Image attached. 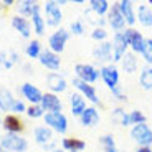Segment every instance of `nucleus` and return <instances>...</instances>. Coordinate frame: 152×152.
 Wrapping results in <instances>:
<instances>
[{
  "mask_svg": "<svg viewBox=\"0 0 152 152\" xmlns=\"http://www.w3.org/2000/svg\"><path fill=\"white\" fill-rule=\"evenodd\" d=\"M122 68H124L126 73H134L136 71V58H134V55L126 53L124 56H122Z\"/></svg>",
  "mask_w": 152,
  "mask_h": 152,
  "instance_id": "nucleus-28",
  "label": "nucleus"
},
{
  "mask_svg": "<svg viewBox=\"0 0 152 152\" xmlns=\"http://www.w3.org/2000/svg\"><path fill=\"white\" fill-rule=\"evenodd\" d=\"M69 38V33L65 28H60L58 31H55L51 37H50V48L53 53H61L65 50V45Z\"/></svg>",
  "mask_w": 152,
  "mask_h": 152,
  "instance_id": "nucleus-3",
  "label": "nucleus"
},
{
  "mask_svg": "<svg viewBox=\"0 0 152 152\" xmlns=\"http://www.w3.org/2000/svg\"><path fill=\"white\" fill-rule=\"evenodd\" d=\"M40 61H42V65H45L46 68L53 69V71L60 68V58H58V55L53 53V51H50V50L40 53Z\"/></svg>",
  "mask_w": 152,
  "mask_h": 152,
  "instance_id": "nucleus-12",
  "label": "nucleus"
},
{
  "mask_svg": "<svg viewBox=\"0 0 152 152\" xmlns=\"http://www.w3.org/2000/svg\"><path fill=\"white\" fill-rule=\"evenodd\" d=\"M71 30H73V33H75V35H83V31H84L83 23H81L80 20L73 22V23H71Z\"/></svg>",
  "mask_w": 152,
  "mask_h": 152,
  "instance_id": "nucleus-37",
  "label": "nucleus"
},
{
  "mask_svg": "<svg viewBox=\"0 0 152 152\" xmlns=\"http://www.w3.org/2000/svg\"><path fill=\"white\" fill-rule=\"evenodd\" d=\"M75 71H76V75H78V78H80L81 81H84V83H88V84L94 83V81L98 80V75H99L91 65H83V63L76 65Z\"/></svg>",
  "mask_w": 152,
  "mask_h": 152,
  "instance_id": "nucleus-7",
  "label": "nucleus"
},
{
  "mask_svg": "<svg viewBox=\"0 0 152 152\" xmlns=\"http://www.w3.org/2000/svg\"><path fill=\"white\" fill-rule=\"evenodd\" d=\"M119 10H121L122 17H124V20L129 25H134L136 23V15H134V10H132V4H131L129 0H122V2H119L118 4Z\"/></svg>",
  "mask_w": 152,
  "mask_h": 152,
  "instance_id": "nucleus-17",
  "label": "nucleus"
},
{
  "mask_svg": "<svg viewBox=\"0 0 152 152\" xmlns=\"http://www.w3.org/2000/svg\"><path fill=\"white\" fill-rule=\"evenodd\" d=\"M13 106H15V99L12 98L10 91L2 89L0 91V107H2V111H13Z\"/></svg>",
  "mask_w": 152,
  "mask_h": 152,
  "instance_id": "nucleus-22",
  "label": "nucleus"
},
{
  "mask_svg": "<svg viewBox=\"0 0 152 152\" xmlns=\"http://www.w3.org/2000/svg\"><path fill=\"white\" fill-rule=\"evenodd\" d=\"M0 7H2V5H0Z\"/></svg>",
  "mask_w": 152,
  "mask_h": 152,
  "instance_id": "nucleus-44",
  "label": "nucleus"
},
{
  "mask_svg": "<svg viewBox=\"0 0 152 152\" xmlns=\"http://www.w3.org/2000/svg\"><path fill=\"white\" fill-rule=\"evenodd\" d=\"M141 86L144 89H152V68H144L141 73Z\"/></svg>",
  "mask_w": 152,
  "mask_h": 152,
  "instance_id": "nucleus-29",
  "label": "nucleus"
},
{
  "mask_svg": "<svg viewBox=\"0 0 152 152\" xmlns=\"http://www.w3.org/2000/svg\"><path fill=\"white\" fill-rule=\"evenodd\" d=\"M46 84H48V88L55 93H61V91L66 89V81L63 80L60 75H56V73H51V75L46 76Z\"/></svg>",
  "mask_w": 152,
  "mask_h": 152,
  "instance_id": "nucleus-14",
  "label": "nucleus"
},
{
  "mask_svg": "<svg viewBox=\"0 0 152 152\" xmlns=\"http://www.w3.org/2000/svg\"><path fill=\"white\" fill-rule=\"evenodd\" d=\"M22 93L25 94V98L28 99V101H31L33 104H38V103H42V98H43V94H42V91L38 89V88H35L33 84H30V83H25L22 86Z\"/></svg>",
  "mask_w": 152,
  "mask_h": 152,
  "instance_id": "nucleus-13",
  "label": "nucleus"
},
{
  "mask_svg": "<svg viewBox=\"0 0 152 152\" xmlns=\"http://www.w3.org/2000/svg\"><path fill=\"white\" fill-rule=\"evenodd\" d=\"M45 122L50 126V127H53L55 131L58 132H66V127H68V122H66V118L63 116L61 113H48L45 116Z\"/></svg>",
  "mask_w": 152,
  "mask_h": 152,
  "instance_id": "nucleus-6",
  "label": "nucleus"
},
{
  "mask_svg": "<svg viewBox=\"0 0 152 152\" xmlns=\"http://www.w3.org/2000/svg\"><path fill=\"white\" fill-rule=\"evenodd\" d=\"M51 152H63V151H51Z\"/></svg>",
  "mask_w": 152,
  "mask_h": 152,
  "instance_id": "nucleus-41",
  "label": "nucleus"
},
{
  "mask_svg": "<svg viewBox=\"0 0 152 152\" xmlns=\"http://www.w3.org/2000/svg\"><path fill=\"white\" fill-rule=\"evenodd\" d=\"M73 84H75L78 89H80L81 93H83L84 96H86L91 103H99V99H98V94H96V89L91 86V84H88V83H84V81H81L80 78H75L73 80Z\"/></svg>",
  "mask_w": 152,
  "mask_h": 152,
  "instance_id": "nucleus-10",
  "label": "nucleus"
},
{
  "mask_svg": "<svg viewBox=\"0 0 152 152\" xmlns=\"http://www.w3.org/2000/svg\"><path fill=\"white\" fill-rule=\"evenodd\" d=\"M63 147L69 152H80L86 147V142L81 139H75V137H66L63 139Z\"/></svg>",
  "mask_w": 152,
  "mask_h": 152,
  "instance_id": "nucleus-19",
  "label": "nucleus"
},
{
  "mask_svg": "<svg viewBox=\"0 0 152 152\" xmlns=\"http://www.w3.org/2000/svg\"><path fill=\"white\" fill-rule=\"evenodd\" d=\"M139 22L144 27H152V10L147 5H141L139 7Z\"/></svg>",
  "mask_w": 152,
  "mask_h": 152,
  "instance_id": "nucleus-25",
  "label": "nucleus"
},
{
  "mask_svg": "<svg viewBox=\"0 0 152 152\" xmlns=\"http://www.w3.org/2000/svg\"><path fill=\"white\" fill-rule=\"evenodd\" d=\"M33 2H30V0H27V2H22V4L18 5V12L22 13V15H31L33 13V8H35Z\"/></svg>",
  "mask_w": 152,
  "mask_h": 152,
  "instance_id": "nucleus-31",
  "label": "nucleus"
},
{
  "mask_svg": "<svg viewBox=\"0 0 152 152\" xmlns=\"http://www.w3.org/2000/svg\"><path fill=\"white\" fill-rule=\"evenodd\" d=\"M12 25H13L15 30H18L22 33V37H25V38L30 37V23L25 18H22V17H13L12 18Z\"/></svg>",
  "mask_w": 152,
  "mask_h": 152,
  "instance_id": "nucleus-21",
  "label": "nucleus"
},
{
  "mask_svg": "<svg viewBox=\"0 0 152 152\" xmlns=\"http://www.w3.org/2000/svg\"><path fill=\"white\" fill-rule=\"evenodd\" d=\"M27 55L30 58H38V56H40V43H38V42H31L30 45L27 46Z\"/></svg>",
  "mask_w": 152,
  "mask_h": 152,
  "instance_id": "nucleus-34",
  "label": "nucleus"
},
{
  "mask_svg": "<svg viewBox=\"0 0 152 152\" xmlns=\"http://www.w3.org/2000/svg\"><path fill=\"white\" fill-rule=\"evenodd\" d=\"M2 145L5 151H13V152H25L28 147V142L23 137L17 136V134H7L5 137H2Z\"/></svg>",
  "mask_w": 152,
  "mask_h": 152,
  "instance_id": "nucleus-1",
  "label": "nucleus"
},
{
  "mask_svg": "<svg viewBox=\"0 0 152 152\" xmlns=\"http://www.w3.org/2000/svg\"><path fill=\"white\" fill-rule=\"evenodd\" d=\"M51 137H53V134H51V131H50L46 126H42V127H37V129H35V139H37V142H40V144L50 142Z\"/></svg>",
  "mask_w": 152,
  "mask_h": 152,
  "instance_id": "nucleus-24",
  "label": "nucleus"
},
{
  "mask_svg": "<svg viewBox=\"0 0 152 152\" xmlns=\"http://www.w3.org/2000/svg\"><path fill=\"white\" fill-rule=\"evenodd\" d=\"M43 111H45V109H43L42 106H38V104H37V106L28 107V109H27V114L30 116V118H40V116H43Z\"/></svg>",
  "mask_w": 152,
  "mask_h": 152,
  "instance_id": "nucleus-35",
  "label": "nucleus"
},
{
  "mask_svg": "<svg viewBox=\"0 0 152 152\" xmlns=\"http://www.w3.org/2000/svg\"><path fill=\"white\" fill-rule=\"evenodd\" d=\"M131 136H132V139L136 142H139V145H145V147H149V145L152 144V131L149 129L147 124L134 126L132 131H131Z\"/></svg>",
  "mask_w": 152,
  "mask_h": 152,
  "instance_id": "nucleus-2",
  "label": "nucleus"
},
{
  "mask_svg": "<svg viewBox=\"0 0 152 152\" xmlns=\"http://www.w3.org/2000/svg\"><path fill=\"white\" fill-rule=\"evenodd\" d=\"M0 152H8V151H5L4 147H0Z\"/></svg>",
  "mask_w": 152,
  "mask_h": 152,
  "instance_id": "nucleus-40",
  "label": "nucleus"
},
{
  "mask_svg": "<svg viewBox=\"0 0 152 152\" xmlns=\"http://www.w3.org/2000/svg\"><path fill=\"white\" fill-rule=\"evenodd\" d=\"M111 45H113V60H116V61L122 60V56L126 55V48H127V45H129V43L126 42L124 35L116 33Z\"/></svg>",
  "mask_w": 152,
  "mask_h": 152,
  "instance_id": "nucleus-8",
  "label": "nucleus"
},
{
  "mask_svg": "<svg viewBox=\"0 0 152 152\" xmlns=\"http://www.w3.org/2000/svg\"><path fill=\"white\" fill-rule=\"evenodd\" d=\"M13 111H17V113H23V111H27V107H25V104H23L22 101H15Z\"/></svg>",
  "mask_w": 152,
  "mask_h": 152,
  "instance_id": "nucleus-38",
  "label": "nucleus"
},
{
  "mask_svg": "<svg viewBox=\"0 0 152 152\" xmlns=\"http://www.w3.org/2000/svg\"><path fill=\"white\" fill-rule=\"evenodd\" d=\"M145 122V116L141 113V111H132L129 114V124H144Z\"/></svg>",
  "mask_w": 152,
  "mask_h": 152,
  "instance_id": "nucleus-32",
  "label": "nucleus"
},
{
  "mask_svg": "<svg viewBox=\"0 0 152 152\" xmlns=\"http://www.w3.org/2000/svg\"><path fill=\"white\" fill-rule=\"evenodd\" d=\"M89 5H91V10L96 12L98 15H103L109 10V2L107 0H91Z\"/></svg>",
  "mask_w": 152,
  "mask_h": 152,
  "instance_id": "nucleus-27",
  "label": "nucleus"
},
{
  "mask_svg": "<svg viewBox=\"0 0 152 152\" xmlns=\"http://www.w3.org/2000/svg\"><path fill=\"white\" fill-rule=\"evenodd\" d=\"M109 25L113 28H116V30H121L126 25V20L118 5H113V8H109Z\"/></svg>",
  "mask_w": 152,
  "mask_h": 152,
  "instance_id": "nucleus-15",
  "label": "nucleus"
},
{
  "mask_svg": "<svg viewBox=\"0 0 152 152\" xmlns=\"http://www.w3.org/2000/svg\"><path fill=\"white\" fill-rule=\"evenodd\" d=\"M101 76H103L104 83H106L111 89L118 86V83H119V73H118V68H116V66H113V65L104 66V68L101 69Z\"/></svg>",
  "mask_w": 152,
  "mask_h": 152,
  "instance_id": "nucleus-9",
  "label": "nucleus"
},
{
  "mask_svg": "<svg viewBox=\"0 0 152 152\" xmlns=\"http://www.w3.org/2000/svg\"><path fill=\"white\" fill-rule=\"evenodd\" d=\"M81 122L84 126H96L99 122V114L94 107H86L84 113L81 114Z\"/></svg>",
  "mask_w": 152,
  "mask_h": 152,
  "instance_id": "nucleus-18",
  "label": "nucleus"
},
{
  "mask_svg": "<svg viewBox=\"0 0 152 152\" xmlns=\"http://www.w3.org/2000/svg\"><path fill=\"white\" fill-rule=\"evenodd\" d=\"M0 144H2V137H0Z\"/></svg>",
  "mask_w": 152,
  "mask_h": 152,
  "instance_id": "nucleus-43",
  "label": "nucleus"
},
{
  "mask_svg": "<svg viewBox=\"0 0 152 152\" xmlns=\"http://www.w3.org/2000/svg\"><path fill=\"white\" fill-rule=\"evenodd\" d=\"M101 142H103L104 151H106V152H118V149H116V144H114L113 136H103V137H101Z\"/></svg>",
  "mask_w": 152,
  "mask_h": 152,
  "instance_id": "nucleus-30",
  "label": "nucleus"
},
{
  "mask_svg": "<svg viewBox=\"0 0 152 152\" xmlns=\"http://www.w3.org/2000/svg\"><path fill=\"white\" fill-rule=\"evenodd\" d=\"M142 55H144L145 61H147L149 65H152V40L151 38L144 42V51H142Z\"/></svg>",
  "mask_w": 152,
  "mask_h": 152,
  "instance_id": "nucleus-33",
  "label": "nucleus"
},
{
  "mask_svg": "<svg viewBox=\"0 0 152 152\" xmlns=\"http://www.w3.org/2000/svg\"><path fill=\"white\" fill-rule=\"evenodd\" d=\"M42 107L46 109V111H50V113H60L61 111V103L55 94L46 93V94H43V98H42Z\"/></svg>",
  "mask_w": 152,
  "mask_h": 152,
  "instance_id": "nucleus-11",
  "label": "nucleus"
},
{
  "mask_svg": "<svg viewBox=\"0 0 152 152\" xmlns=\"http://www.w3.org/2000/svg\"><path fill=\"white\" fill-rule=\"evenodd\" d=\"M91 37L94 38V40H104V38L107 37V31L104 30V28H96V30L91 33Z\"/></svg>",
  "mask_w": 152,
  "mask_h": 152,
  "instance_id": "nucleus-36",
  "label": "nucleus"
},
{
  "mask_svg": "<svg viewBox=\"0 0 152 152\" xmlns=\"http://www.w3.org/2000/svg\"><path fill=\"white\" fill-rule=\"evenodd\" d=\"M136 152H152V149L151 147H145V145H141V147L137 149Z\"/></svg>",
  "mask_w": 152,
  "mask_h": 152,
  "instance_id": "nucleus-39",
  "label": "nucleus"
},
{
  "mask_svg": "<svg viewBox=\"0 0 152 152\" xmlns=\"http://www.w3.org/2000/svg\"><path fill=\"white\" fill-rule=\"evenodd\" d=\"M31 17H33V27H35V31H37L38 35H42L43 30H45V22H43L42 15H40V7H38V5H35Z\"/></svg>",
  "mask_w": 152,
  "mask_h": 152,
  "instance_id": "nucleus-26",
  "label": "nucleus"
},
{
  "mask_svg": "<svg viewBox=\"0 0 152 152\" xmlns=\"http://www.w3.org/2000/svg\"><path fill=\"white\" fill-rule=\"evenodd\" d=\"M45 15H46V23L51 27H56L61 22V10L58 2H46L45 4Z\"/></svg>",
  "mask_w": 152,
  "mask_h": 152,
  "instance_id": "nucleus-5",
  "label": "nucleus"
},
{
  "mask_svg": "<svg viewBox=\"0 0 152 152\" xmlns=\"http://www.w3.org/2000/svg\"><path fill=\"white\" fill-rule=\"evenodd\" d=\"M122 35H124L126 42L132 46V50L136 51V53H142V51H144V42H145V38L142 37L139 31L132 30V28H127V30H126Z\"/></svg>",
  "mask_w": 152,
  "mask_h": 152,
  "instance_id": "nucleus-4",
  "label": "nucleus"
},
{
  "mask_svg": "<svg viewBox=\"0 0 152 152\" xmlns=\"http://www.w3.org/2000/svg\"><path fill=\"white\" fill-rule=\"evenodd\" d=\"M4 127L7 131H10L12 134H15V132H20L23 129V122L17 116H7L4 119Z\"/></svg>",
  "mask_w": 152,
  "mask_h": 152,
  "instance_id": "nucleus-20",
  "label": "nucleus"
},
{
  "mask_svg": "<svg viewBox=\"0 0 152 152\" xmlns=\"http://www.w3.org/2000/svg\"><path fill=\"white\" fill-rule=\"evenodd\" d=\"M93 55H94V58H96L98 61L111 60V58H113V45H111V43H107V42L101 43L98 48H94Z\"/></svg>",
  "mask_w": 152,
  "mask_h": 152,
  "instance_id": "nucleus-16",
  "label": "nucleus"
},
{
  "mask_svg": "<svg viewBox=\"0 0 152 152\" xmlns=\"http://www.w3.org/2000/svg\"><path fill=\"white\" fill-rule=\"evenodd\" d=\"M86 109V103H84V99L81 98L80 94H73L71 96V113L75 116H81Z\"/></svg>",
  "mask_w": 152,
  "mask_h": 152,
  "instance_id": "nucleus-23",
  "label": "nucleus"
},
{
  "mask_svg": "<svg viewBox=\"0 0 152 152\" xmlns=\"http://www.w3.org/2000/svg\"><path fill=\"white\" fill-rule=\"evenodd\" d=\"M149 4H151V5H152V0H149Z\"/></svg>",
  "mask_w": 152,
  "mask_h": 152,
  "instance_id": "nucleus-42",
  "label": "nucleus"
}]
</instances>
